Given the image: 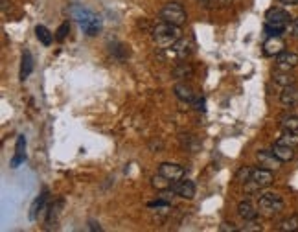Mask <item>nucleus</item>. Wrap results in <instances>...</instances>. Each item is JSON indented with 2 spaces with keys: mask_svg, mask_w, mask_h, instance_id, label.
Returning a JSON list of instances; mask_svg holds the SVG:
<instances>
[{
  "mask_svg": "<svg viewBox=\"0 0 298 232\" xmlns=\"http://www.w3.org/2000/svg\"><path fill=\"white\" fill-rule=\"evenodd\" d=\"M282 144H285V146H291V148H297L298 146V133H295V131H285L282 133V136H280V140Z\"/></svg>",
  "mask_w": 298,
  "mask_h": 232,
  "instance_id": "4be33fe9",
  "label": "nucleus"
},
{
  "mask_svg": "<svg viewBox=\"0 0 298 232\" xmlns=\"http://www.w3.org/2000/svg\"><path fill=\"white\" fill-rule=\"evenodd\" d=\"M260 208L269 214H276L284 208V199L276 192H265L260 196Z\"/></svg>",
  "mask_w": 298,
  "mask_h": 232,
  "instance_id": "20e7f679",
  "label": "nucleus"
},
{
  "mask_svg": "<svg viewBox=\"0 0 298 232\" xmlns=\"http://www.w3.org/2000/svg\"><path fill=\"white\" fill-rule=\"evenodd\" d=\"M61 206H63V201H57V203H54L52 206H50V210H48V225L52 223V221H56V219H57L59 212H61Z\"/></svg>",
  "mask_w": 298,
  "mask_h": 232,
  "instance_id": "bb28decb",
  "label": "nucleus"
},
{
  "mask_svg": "<svg viewBox=\"0 0 298 232\" xmlns=\"http://www.w3.org/2000/svg\"><path fill=\"white\" fill-rule=\"evenodd\" d=\"M282 232H295L298 231V216L295 214V216H289V218H285L282 223H280V227H278Z\"/></svg>",
  "mask_w": 298,
  "mask_h": 232,
  "instance_id": "412c9836",
  "label": "nucleus"
},
{
  "mask_svg": "<svg viewBox=\"0 0 298 232\" xmlns=\"http://www.w3.org/2000/svg\"><path fill=\"white\" fill-rule=\"evenodd\" d=\"M237 214L239 218H243L245 221H254L258 218V210L256 206L250 203V201H241L237 204Z\"/></svg>",
  "mask_w": 298,
  "mask_h": 232,
  "instance_id": "2eb2a0df",
  "label": "nucleus"
},
{
  "mask_svg": "<svg viewBox=\"0 0 298 232\" xmlns=\"http://www.w3.org/2000/svg\"><path fill=\"white\" fill-rule=\"evenodd\" d=\"M221 231H223V232H227V231L236 232L237 229H236V227H234V223H223V225H221Z\"/></svg>",
  "mask_w": 298,
  "mask_h": 232,
  "instance_id": "c756f323",
  "label": "nucleus"
},
{
  "mask_svg": "<svg viewBox=\"0 0 298 232\" xmlns=\"http://www.w3.org/2000/svg\"><path fill=\"white\" fill-rule=\"evenodd\" d=\"M175 96L180 99V101H184V103H194L195 101V92L194 89L186 83H177L175 85Z\"/></svg>",
  "mask_w": 298,
  "mask_h": 232,
  "instance_id": "4468645a",
  "label": "nucleus"
},
{
  "mask_svg": "<svg viewBox=\"0 0 298 232\" xmlns=\"http://www.w3.org/2000/svg\"><path fill=\"white\" fill-rule=\"evenodd\" d=\"M280 101L284 107H297L298 105V87L297 85H289L284 87V91L280 94Z\"/></svg>",
  "mask_w": 298,
  "mask_h": 232,
  "instance_id": "ddd939ff",
  "label": "nucleus"
},
{
  "mask_svg": "<svg viewBox=\"0 0 298 232\" xmlns=\"http://www.w3.org/2000/svg\"><path fill=\"white\" fill-rule=\"evenodd\" d=\"M204 7H212V0H199Z\"/></svg>",
  "mask_w": 298,
  "mask_h": 232,
  "instance_id": "f704fd0d",
  "label": "nucleus"
},
{
  "mask_svg": "<svg viewBox=\"0 0 298 232\" xmlns=\"http://www.w3.org/2000/svg\"><path fill=\"white\" fill-rule=\"evenodd\" d=\"M90 231H101V227H99V223H96V221H90Z\"/></svg>",
  "mask_w": 298,
  "mask_h": 232,
  "instance_id": "473e14b6",
  "label": "nucleus"
},
{
  "mask_svg": "<svg viewBox=\"0 0 298 232\" xmlns=\"http://www.w3.org/2000/svg\"><path fill=\"white\" fill-rule=\"evenodd\" d=\"M159 173L169 179L171 183H175V181H180L184 177V168L179 164H173V162H162L159 166Z\"/></svg>",
  "mask_w": 298,
  "mask_h": 232,
  "instance_id": "0eeeda50",
  "label": "nucleus"
},
{
  "mask_svg": "<svg viewBox=\"0 0 298 232\" xmlns=\"http://www.w3.org/2000/svg\"><path fill=\"white\" fill-rule=\"evenodd\" d=\"M68 32H70V24H68V21L66 22H63L61 26L57 28V32H56V39L59 42H63L66 37H68Z\"/></svg>",
  "mask_w": 298,
  "mask_h": 232,
  "instance_id": "a878e982",
  "label": "nucleus"
},
{
  "mask_svg": "<svg viewBox=\"0 0 298 232\" xmlns=\"http://www.w3.org/2000/svg\"><path fill=\"white\" fill-rule=\"evenodd\" d=\"M175 196L182 197V199H194L195 197V184L188 179H180V181H175L173 186H171Z\"/></svg>",
  "mask_w": 298,
  "mask_h": 232,
  "instance_id": "6e6552de",
  "label": "nucleus"
},
{
  "mask_svg": "<svg viewBox=\"0 0 298 232\" xmlns=\"http://www.w3.org/2000/svg\"><path fill=\"white\" fill-rule=\"evenodd\" d=\"M151 39L159 48H171L180 41V26H175L171 22L162 21L151 30Z\"/></svg>",
  "mask_w": 298,
  "mask_h": 232,
  "instance_id": "f257e3e1",
  "label": "nucleus"
},
{
  "mask_svg": "<svg viewBox=\"0 0 298 232\" xmlns=\"http://www.w3.org/2000/svg\"><path fill=\"white\" fill-rule=\"evenodd\" d=\"M33 72V57L30 54L28 50L22 54V61H21V79H28V76Z\"/></svg>",
  "mask_w": 298,
  "mask_h": 232,
  "instance_id": "f3484780",
  "label": "nucleus"
},
{
  "mask_svg": "<svg viewBox=\"0 0 298 232\" xmlns=\"http://www.w3.org/2000/svg\"><path fill=\"white\" fill-rule=\"evenodd\" d=\"M192 74H194V68H192L188 63H180L173 68V76L175 77H190Z\"/></svg>",
  "mask_w": 298,
  "mask_h": 232,
  "instance_id": "b1692460",
  "label": "nucleus"
},
{
  "mask_svg": "<svg viewBox=\"0 0 298 232\" xmlns=\"http://www.w3.org/2000/svg\"><path fill=\"white\" fill-rule=\"evenodd\" d=\"M272 79H274V83L280 85V87H289V85H295V76L289 74V70H278L272 74Z\"/></svg>",
  "mask_w": 298,
  "mask_h": 232,
  "instance_id": "a211bd4d",
  "label": "nucleus"
},
{
  "mask_svg": "<svg viewBox=\"0 0 298 232\" xmlns=\"http://www.w3.org/2000/svg\"><path fill=\"white\" fill-rule=\"evenodd\" d=\"M35 35H37V39L44 44V46H50L52 44V41H54V35H52V32H50L46 26H35Z\"/></svg>",
  "mask_w": 298,
  "mask_h": 232,
  "instance_id": "aec40b11",
  "label": "nucleus"
},
{
  "mask_svg": "<svg viewBox=\"0 0 298 232\" xmlns=\"http://www.w3.org/2000/svg\"><path fill=\"white\" fill-rule=\"evenodd\" d=\"M46 199H48V192L44 190L41 194V196L37 197L33 201V204H32V210H30V219H37V214L39 212L44 210V204H46Z\"/></svg>",
  "mask_w": 298,
  "mask_h": 232,
  "instance_id": "6ab92c4d",
  "label": "nucleus"
},
{
  "mask_svg": "<svg viewBox=\"0 0 298 232\" xmlns=\"http://www.w3.org/2000/svg\"><path fill=\"white\" fill-rule=\"evenodd\" d=\"M250 181L256 184L258 188H267L274 183V175H272V169L267 168H252V175Z\"/></svg>",
  "mask_w": 298,
  "mask_h": 232,
  "instance_id": "423d86ee",
  "label": "nucleus"
},
{
  "mask_svg": "<svg viewBox=\"0 0 298 232\" xmlns=\"http://www.w3.org/2000/svg\"><path fill=\"white\" fill-rule=\"evenodd\" d=\"M265 33L269 37H274V35H282L284 30L282 28H276V26H270V24H265Z\"/></svg>",
  "mask_w": 298,
  "mask_h": 232,
  "instance_id": "c85d7f7f",
  "label": "nucleus"
},
{
  "mask_svg": "<svg viewBox=\"0 0 298 232\" xmlns=\"http://www.w3.org/2000/svg\"><path fill=\"white\" fill-rule=\"evenodd\" d=\"M72 13V19H76L79 28L83 30V33H87L89 37H94L99 33V28H101V22H99V17L96 13H92L90 9L83 6H74L70 9Z\"/></svg>",
  "mask_w": 298,
  "mask_h": 232,
  "instance_id": "f03ea898",
  "label": "nucleus"
},
{
  "mask_svg": "<svg viewBox=\"0 0 298 232\" xmlns=\"http://www.w3.org/2000/svg\"><path fill=\"white\" fill-rule=\"evenodd\" d=\"M280 4H285V6H298V0H278Z\"/></svg>",
  "mask_w": 298,
  "mask_h": 232,
  "instance_id": "2f4dec72",
  "label": "nucleus"
},
{
  "mask_svg": "<svg viewBox=\"0 0 298 232\" xmlns=\"http://www.w3.org/2000/svg\"><path fill=\"white\" fill-rule=\"evenodd\" d=\"M282 129L298 133V116H289V118H284V122H282Z\"/></svg>",
  "mask_w": 298,
  "mask_h": 232,
  "instance_id": "393cba45",
  "label": "nucleus"
},
{
  "mask_svg": "<svg viewBox=\"0 0 298 232\" xmlns=\"http://www.w3.org/2000/svg\"><path fill=\"white\" fill-rule=\"evenodd\" d=\"M291 33L298 37V17L297 19H293V22H291Z\"/></svg>",
  "mask_w": 298,
  "mask_h": 232,
  "instance_id": "7c9ffc66",
  "label": "nucleus"
},
{
  "mask_svg": "<svg viewBox=\"0 0 298 232\" xmlns=\"http://www.w3.org/2000/svg\"><path fill=\"white\" fill-rule=\"evenodd\" d=\"M285 48V42L282 41V37L280 35H274V37H269L267 41L264 42V54L265 56H278V54H282Z\"/></svg>",
  "mask_w": 298,
  "mask_h": 232,
  "instance_id": "9b49d317",
  "label": "nucleus"
},
{
  "mask_svg": "<svg viewBox=\"0 0 298 232\" xmlns=\"http://www.w3.org/2000/svg\"><path fill=\"white\" fill-rule=\"evenodd\" d=\"M24 161H26V136L19 134L17 144H15V155L11 159V168H19Z\"/></svg>",
  "mask_w": 298,
  "mask_h": 232,
  "instance_id": "f8f14e48",
  "label": "nucleus"
},
{
  "mask_svg": "<svg viewBox=\"0 0 298 232\" xmlns=\"http://www.w3.org/2000/svg\"><path fill=\"white\" fill-rule=\"evenodd\" d=\"M160 19L166 22H171L175 26H182L184 22H186L188 15H186V9L177 4V2H167L162 6L160 9Z\"/></svg>",
  "mask_w": 298,
  "mask_h": 232,
  "instance_id": "7ed1b4c3",
  "label": "nucleus"
},
{
  "mask_svg": "<svg viewBox=\"0 0 298 232\" xmlns=\"http://www.w3.org/2000/svg\"><path fill=\"white\" fill-rule=\"evenodd\" d=\"M276 65L278 70H291L295 66H298V54H293V52H282L276 56Z\"/></svg>",
  "mask_w": 298,
  "mask_h": 232,
  "instance_id": "9d476101",
  "label": "nucleus"
},
{
  "mask_svg": "<svg viewBox=\"0 0 298 232\" xmlns=\"http://www.w3.org/2000/svg\"><path fill=\"white\" fill-rule=\"evenodd\" d=\"M250 175H252V168H249V166H245V168H241L239 171H237V181L239 183H249L250 181Z\"/></svg>",
  "mask_w": 298,
  "mask_h": 232,
  "instance_id": "cd10ccee",
  "label": "nucleus"
},
{
  "mask_svg": "<svg viewBox=\"0 0 298 232\" xmlns=\"http://www.w3.org/2000/svg\"><path fill=\"white\" fill-rule=\"evenodd\" d=\"M197 109H199V111H204V99H199V101H197Z\"/></svg>",
  "mask_w": 298,
  "mask_h": 232,
  "instance_id": "72a5a7b5",
  "label": "nucleus"
},
{
  "mask_svg": "<svg viewBox=\"0 0 298 232\" xmlns=\"http://www.w3.org/2000/svg\"><path fill=\"white\" fill-rule=\"evenodd\" d=\"M272 153L276 155L282 162H289L295 159V151H293L291 146H285L282 142H276V144L272 146Z\"/></svg>",
  "mask_w": 298,
  "mask_h": 232,
  "instance_id": "dca6fc26",
  "label": "nucleus"
},
{
  "mask_svg": "<svg viewBox=\"0 0 298 232\" xmlns=\"http://www.w3.org/2000/svg\"><path fill=\"white\" fill-rule=\"evenodd\" d=\"M153 186L155 188H159V190H169L171 186H173V183L169 181V179H166L164 175H155L153 177Z\"/></svg>",
  "mask_w": 298,
  "mask_h": 232,
  "instance_id": "5701e85b",
  "label": "nucleus"
},
{
  "mask_svg": "<svg viewBox=\"0 0 298 232\" xmlns=\"http://www.w3.org/2000/svg\"><path fill=\"white\" fill-rule=\"evenodd\" d=\"M289 13L282 9V7H270L269 11L265 13V24H270V26H276V28L285 30V26L289 24Z\"/></svg>",
  "mask_w": 298,
  "mask_h": 232,
  "instance_id": "39448f33",
  "label": "nucleus"
},
{
  "mask_svg": "<svg viewBox=\"0 0 298 232\" xmlns=\"http://www.w3.org/2000/svg\"><path fill=\"white\" fill-rule=\"evenodd\" d=\"M258 162H260V166L262 168H267V169H278L280 168V164L282 161L278 159L276 155L272 153V149L267 151V149H262V151H258Z\"/></svg>",
  "mask_w": 298,
  "mask_h": 232,
  "instance_id": "1a4fd4ad",
  "label": "nucleus"
}]
</instances>
